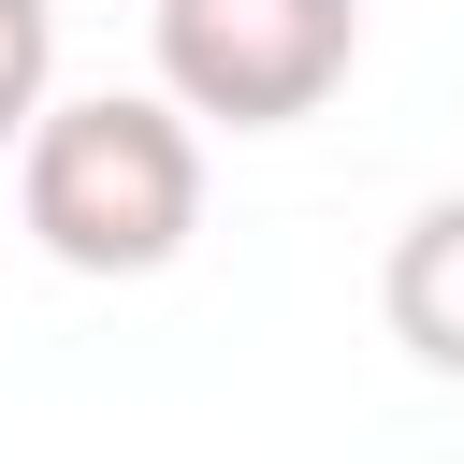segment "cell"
I'll return each instance as SVG.
<instances>
[{
	"label": "cell",
	"mask_w": 464,
	"mask_h": 464,
	"mask_svg": "<svg viewBox=\"0 0 464 464\" xmlns=\"http://www.w3.org/2000/svg\"><path fill=\"white\" fill-rule=\"evenodd\" d=\"M44 72H58V14H44V0H0V145H29Z\"/></svg>",
	"instance_id": "277c9868"
},
{
	"label": "cell",
	"mask_w": 464,
	"mask_h": 464,
	"mask_svg": "<svg viewBox=\"0 0 464 464\" xmlns=\"http://www.w3.org/2000/svg\"><path fill=\"white\" fill-rule=\"evenodd\" d=\"M362 0H160V102L218 130H290L348 87Z\"/></svg>",
	"instance_id": "7a4b0ae2"
},
{
	"label": "cell",
	"mask_w": 464,
	"mask_h": 464,
	"mask_svg": "<svg viewBox=\"0 0 464 464\" xmlns=\"http://www.w3.org/2000/svg\"><path fill=\"white\" fill-rule=\"evenodd\" d=\"M14 218L58 276H160L203 232V130L145 87L44 102L14 145Z\"/></svg>",
	"instance_id": "6da1fadb"
},
{
	"label": "cell",
	"mask_w": 464,
	"mask_h": 464,
	"mask_svg": "<svg viewBox=\"0 0 464 464\" xmlns=\"http://www.w3.org/2000/svg\"><path fill=\"white\" fill-rule=\"evenodd\" d=\"M377 304H392V334H406L435 377H464V188H435V203L392 232V276H377Z\"/></svg>",
	"instance_id": "3957f363"
}]
</instances>
